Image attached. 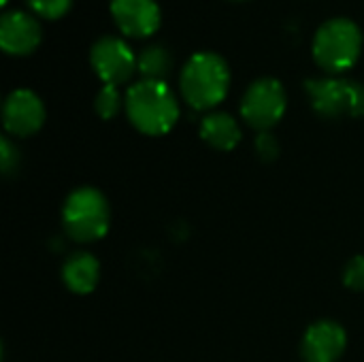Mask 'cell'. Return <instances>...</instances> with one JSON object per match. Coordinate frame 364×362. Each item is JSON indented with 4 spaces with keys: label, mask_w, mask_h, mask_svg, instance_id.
<instances>
[{
    "label": "cell",
    "mask_w": 364,
    "mask_h": 362,
    "mask_svg": "<svg viewBox=\"0 0 364 362\" xmlns=\"http://www.w3.org/2000/svg\"><path fill=\"white\" fill-rule=\"evenodd\" d=\"M62 224L66 235L77 243H94L102 239L111 224V207L107 196L96 188H77L62 207Z\"/></svg>",
    "instance_id": "3957f363"
},
{
    "label": "cell",
    "mask_w": 364,
    "mask_h": 362,
    "mask_svg": "<svg viewBox=\"0 0 364 362\" xmlns=\"http://www.w3.org/2000/svg\"><path fill=\"white\" fill-rule=\"evenodd\" d=\"M136 68L147 81H164L173 68V55L164 45H147L136 58Z\"/></svg>",
    "instance_id": "5bb4252c"
},
{
    "label": "cell",
    "mask_w": 364,
    "mask_h": 362,
    "mask_svg": "<svg viewBox=\"0 0 364 362\" xmlns=\"http://www.w3.org/2000/svg\"><path fill=\"white\" fill-rule=\"evenodd\" d=\"M200 137L215 149L230 151L241 141V128L230 113L215 111L200 122Z\"/></svg>",
    "instance_id": "4fadbf2b"
},
{
    "label": "cell",
    "mask_w": 364,
    "mask_h": 362,
    "mask_svg": "<svg viewBox=\"0 0 364 362\" xmlns=\"http://www.w3.org/2000/svg\"><path fill=\"white\" fill-rule=\"evenodd\" d=\"M126 113L136 130L160 137L179 119V105L166 81H136L126 94Z\"/></svg>",
    "instance_id": "6da1fadb"
},
{
    "label": "cell",
    "mask_w": 364,
    "mask_h": 362,
    "mask_svg": "<svg viewBox=\"0 0 364 362\" xmlns=\"http://www.w3.org/2000/svg\"><path fill=\"white\" fill-rule=\"evenodd\" d=\"M343 284L354 292H364V256H356L348 262L343 271Z\"/></svg>",
    "instance_id": "e0dca14e"
},
{
    "label": "cell",
    "mask_w": 364,
    "mask_h": 362,
    "mask_svg": "<svg viewBox=\"0 0 364 362\" xmlns=\"http://www.w3.org/2000/svg\"><path fill=\"white\" fill-rule=\"evenodd\" d=\"M73 0H28L30 9L47 19H58L70 9Z\"/></svg>",
    "instance_id": "2e32d148"
},
{
    "label": "cell",
    "mask_w": 364,
    "mask_h": 362,
    "mask_svg": "<svg viewBox=\"0 0 364 362\" xmlns=\"http://www.w3.org/2000/svg\"><path fill=\"white\" fill-rule=\"evenodd\" d=\"M348 346V335L341 324L333 320H320L311 324L303 337L301 354L305 362H337Z\"/></svg>",
    "instance_id": "9c48e42d"
},
{
    "label": "cell",
    "mask_w": 364,
    "mask_h": 362,
    "mask_svg": "<svg viewBox=\"0 0 364 362\" xmlns=\"http://www.w3.org/2000/svg\"><path fill=\"white\" fill-rule=\"evenodd\" d=\"M0 166L4 175H13L19 169V149L6 137L0 141Z\"/></svg>",
    "instance_id": "d6986e66"
},
{
    "label": "cell",
    "mask_w": 364,
    "mask_h": 362,
    "mask_svg": "<svg viewBox=\"0 0 364 362\" xmlns=\"http://www.w3.org/2000/svg\"><path fill=\"white\" fill-rule=\"evenodd\" d=\"M284 113H286V90L277 79L271 77H262L254 81L241 100L243 119L260 132L271 130L284 117Z\"/></svg>",
    "instance_id": "8992f818"
},
{
    "label": "cell",
    "mask_w": 364,
    "mask_h": 362,
    "mask_svg": "<svg viewBox=\"0 0 364 362\" xmlns=\"http://www.w3.org/2000/svg\"><path fill=\"white\" fill-rule=\"evenodd\" d=\"M94 107H96V113L102 117V119H113L119 109H122V96L117 92V85H109L105 83L100 87V92L96 94V100H94Z\"/></svg>",
    "instance_id": "9a60e30c"
},
{
    "label": "cell",
    "mask_w": 364,
    "mask_h": 362,
    "mask_svg": "<svg viewBox=\"0 0 364 362\" xmlns=\"http://www.w3.org/2000/svg\"><path fill=\"white\" fill-rule=\"evenodd\" d=\"M90 62L96 75L109 83L119 85L126 83L136 70V58L132 49L117 36H102L92 45Z\"/></svg>",
    "instance_id": "52a82bcc"
},
{
    "label": "cell",
    "mask_w": 364,
    "mask_h": 362,
    "mask_svg": "<svg viewBox=\"0 0 364 362\" xmlns=\"http://www.w3.org/2000/svg\"><path fill=\"white\" fill-rule=\"evenodd\" d=\"M363 49L360 28L346 17L324 21L314 38V58L326 73H343L354 66Z\"/></svg>",
    "instance_id": "277c9868"
},
{
    "label": "cell",
    "mask_w": 364,
    "mask_h": 362,
    "mask_svg": "<svg viewBox=\"0 0 364 362\" xmlns=\"http://www.w3.org/2000/svg\"><path fill=\"white\" fill-rule=\"evenodd\" d=\"M230 87V70L222 55L200 51L188 60L181 70V92L194 109H213Z\"/></svg>",
    "instance_id": "7a4b0ae2"
},
{
    "label": "cell",
    "mask_w": 364,
    "mask_h": 362,
    "mask_svg": "<svg viewBox=\"0 0 364 362\" xmlns=\"http://www.w3.org/2000/svg\"><path fill=\"white\" fill-rule=\"evenodd\" d=\"M41 36V23L23 11H6L0 17V47L11 55L32 53Z\"/></svg>",
    "instance_id": "30bf717a"
},
{
    "label": "cell",
    "mask_w": 364,
    "mask_h": 362,
    "mask_svg": "<svg viewBox=\"0 0 364 362\" xmlns=\"http://www.w3.org/2000/svg\"><path fill=\"white\" fill-rule=\"evenodd\" d=\"M305 90L318 115L326 119H337L343 115L363 117L364 115V85L354 79L343 77H320L309 79Z\"/></svg>",
    "instance_id": "5b68a950"
},
{
    "label": "cell",
    "mask_w": 364,
    "mask_h": 362,
    "mask_svg": "<svg viewBox=\"0 0 364 362\" xmlns=\"http://www.w3.org/2000/svg\"><path fill=\"white\" fill-rule=\"evenodd\" d=\"M0 2H2V4H6V2H9V0H0Z\"/></svg>",
    "instance_id": "ffe728a7"
},
{
    "label": "cell",
    "mask_w": 364,
    "mask_h": 362,
    "mask_svg": "<svg viewBox=\"0 0 364 362\" xmlns=\"http://www.w3.org/2000/svg\"><path fill=\"white\" fill-rule=\"evenodd\" d=\"M2 122L9 134L30 137L41 130L45 122V107L30 90H15L6 96L2 107Z\"/></svg>",
    "instance_id": "ba28073f"
},
{
    "label": "cell",
    "mask_w": 364,
    "mask_h": 362,
    "mask_svg": "<svg viewBox=\"0 0 364 362\" xmlns=\"http://www.w3.org/2000/svg\"><path fill=\"white\" fill-rule=\"evenodd\" d=\"M254 147H256L258 158L264 160V162H273V160H277V156H279V141H277L269 130L258 134Z\"/></svg>",
    "instance_id": "ac0fdd59"
},
{
    "label": "cell",
    "mask_w": 364,
    "mask_h": 362,
    "mask_svg": "<svg viewBox=\"0 0 364 362\" xmlns=\"http://www.w3.org/2000/svg\"><path fill=\"white\" fill-rule=\"evenodd\" d=\"M64 286L75 294H90L100 282V265L87 252L73 254L62 267Z\"/></svg>",
    "instance_id": "7c38bea8"
},
{
    "label": "cell",
    "mask_w": 364,
    "mask_h": 362,
    "mask_svg": "<svg viewBox=\"0 0 364 362\" xmlns=\"http://www.w3.org/2000/svg\"><path fill=\"white\" fill-rule=\"evenodd\" d=\"M111 13L119 30L134 38H145L160 26L156 0H111Z\"/></svg>",
    "instance_id": "8fae6325"
}]
</instances>
